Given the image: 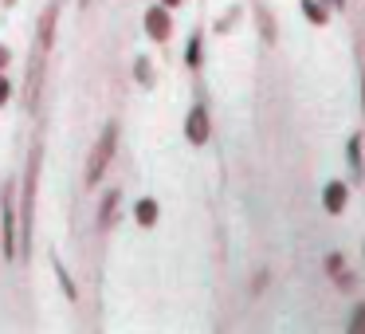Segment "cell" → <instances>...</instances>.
Wrapping results in <instances>:
<instances>
[{
    "label": "cell",
    "instance_id": "cell-1",
    "mask_svg": "<svg viewBox=\"0 0 365 334\" xmlns=\"http://www.w3.org/2000/svg\"><path fill=\"white\" fill-rule=\"evenodd\" d=\"M114 150H118V122H106V130L98 134L95 150H91V161H87V177H83L87 189H95V185L103 181V173H106V166H110Z\"/></svg>",
    "mask_w": 365,
    "mask_h": 334
},
{
    "label": "cell",
    "instance_id": "cell-2",
    "mask_svg": "<svg viewBox=\"0 0 365 334\" xmlns=\"http://www.w3.org/2000/svg\"><path fill=\"white\" fill-rule=\"evenodd\" d=\"M185 138H189L192 146H205L208 138H212V122H208V106L197 103L189 114H185Z\"/></svg>",
    "mask_w": 365,
    "mask_h": 334
},
{
    "label": "cell",
    "instance_id": "cell-3",
    "mask_svg": "<svg viewBox=\"0 0 365 334\" xmlns=\"http://www.w3.org/2000/svg\"><path fill=\"white\" fill-rule=\"evenodd\" d=\"M173 9H165V4H153V9H145V36L158 44H165L169 36H173V16H169Z\"/></svg>",
    "mask_w": 365,
    "mask_h": 334
},
{
    "label": "cell",
    "instance_id": "cell-4",
    "mask_svg": "<svg viewBox=\"0 0 365 334\" xmlns=\"http://www.w3.org/2000/svg\"><path fill=\"white\" fill-rule=\"evenodd\" d=\"M346 205H349V185L346 181H326L322 185V208L330 216H338V213H346Z\"/></svg>",
    "mask_w": 365,
    "mask_h": 334
},
{
    "label": "cell",
    "instance_id": "cell-5",
    "mask_svg": "<svg viewBox=\"0 0 365 334\" xmlns=\"http://www.w3.org/2000/svg\"><path fill=\"white\" fill-rule=\"evenodd\" d=\"M0 224H4V255H16V208H12V189L4 193V216H0Z\"/></svg>",
    "mask_w": 365,
    "mask_h": 334
},
{
    "label": "cell",
    "instance_id": "cell-6",
    "mask_svg": "<svg viewBox=\"0 0 365 334\" xmlns=\"http://www.w3.org/2000/svg\"><path fill=\"white\" fill-rule=\"evenodd\" d=\"M158 216H161V205L153 197H142L134 205V221L142 224V228H153V224H158Z\"/></svg>",
    "mask_w": 365,
    "mask_h": 334
},
{
    "label": "cell",
    "instance_id": "cell-7",
    "mask_svg": "<svg viewBox=\"0 0 365 334\" xmlns=\"http://www.w3.org/2000/svg\"><path fill=\"white\" fill-rule=\"evenodd\" d=\"M299 9H302V16H307L314 28L330 24V4H322V0H299Z\"/></svg>",
    "mask_w": 365,
    "mask_h": 334
},
{
    "label": "cell",
    "instance_id": "cell-8",
    "mask_svg": "<svg viewBox=\"0 0 365 334\" xmlns=\"http://www.w3.org/2000/svg\"><path fill=\"white\" fill-rule=\"evenodd\" d=\"M346 161H349V173H354V181H361L365 161H361V138H357V134H349V142H346Z\"/></svg>",
    "mask_w": 365,
    "mask_h": 334
},
{
    "label": "cell",
    "instance_id": "cell-9",
    "mask_svg": "<svg viewBox=\"0 0 365 334\" xmlns=\"http://www.w3.org/2000/svg\"><path fill=\"white\" fill-rule=\"evenodd\" d=\"M118 201H122V189H110L103 197V208H98V228H110L114 224V213H118Z\"/></svg>",
    "mask_w": 365,
    "mask_h": 334
},
{
    "label": "cell",
    "instance_id": "cell-10",
    "mask_svg": "<svg viewBox=\"0 0 365 334\" xmlns=\"http://www.w3.org/2000/svg\"><path fill=\"white\" fill-rule=\"evenodd\" d=\"M185 64H189L192 71H197V67L205 64V36H200V32H192V36H189V44H185Z\"/></svg>",
    "mask_w": 365,
    "mask_h": 334
},
{
    "label": "cell",
    "instance_id": "cell-11",
    "mask_svg": "<svg viewBox=\"0 0 365 334\" xmlns=\"http://www.w3.org/2000/svg\"><path fill=\"white\" fill-rule=\"evenodd\" d=\"M255 16H259V36L267 44H275L279 40V32H275V16H271L267 9H263V4H255Z\"/></svg>",
    "mask_w": 365,
    "mask_h": 334
},
{
    "label": "cell",
    "instance_id": "cell-12",
    "mask_svg": "<svg viewBox=\"0 0 365 334\" xmlns=\"http://www.w3.org/2000/svg\"><path fill=\"white\" fill-rule=\"evenodd\" d=\"M134 79L142 83L145 91H150L153 83H158V75H153V64H150V59H145V56H138V59H134Z\"/></svg>",
    "mask_w": 365,
    "mask_h": 334
},
{
    "label": "cell",
    "instance_id": "cell-13",
    "mask_svg": "<svg viewBox=\"0 0 365 334\" xmlns=\"http://www.w3.org/2000/svg\"><path fill=\"white\" fill-rule=\"evenodd\" d=\"M56 279H59V287H63V295L67 299H79V291H75V283H71V275H67V268L56 260Z\"/></svg>",
    "mask_w": 365,
    "mask_h": 334
},
{
    "label": "cell",
    "instance_id": "cell-14",
    "mask_svg": "<svg viewBox=\"0 0 365 334\" xmlns=\"http://www.w3.org/2000/svg\"><path fill=\"white\" fill-rule=\"evenodd\" d=\"M236 24H240V9H228L220 20H216V32H232Z\"/></svg>",
    "mask_w": 365,
    "mask_h": 334
},
{
    "label": "cell",
    "instance_id": "cell-15",
    "mask_svg": "<svg viewBox=\"0 0 365 334\" xmlns=\"http://www.w3.org/2000/svg\"><path fill=\"white\" fill-rule=\"evenodd\" d=\"M349 330H354V334H361V330H365V299L357 303L354 315H349Z\"/></svg>",
    "mask_w": 365,
    "mask_h": 334
},
{
    "label": "cell",
    "instance_id": "cell-16",
    "mask_svg": "<svg viewBox=\"0 0 365 334\" xmlns=\"http://www.w3.org/2000/svg\"><path fill=\"white\" fill-rule=\"evenodd\" d=\"M326 271H330V279L338 275V271H346V260H341V252H330V255H326Z\"/></svg>",
    "mask_w": 365,
    "mask_h": 334
},
{
    "label": "cell",
    "instance_id": "cell-17",
    "mask_svg": "<svg viewBox=\"0 0 365 334\" xmlns=\"http://www.w3.org/2000/svg\"><path fill=\"white\" fill-rule=\"evenodd\" d=\"M9 98H12V83L4 79V75H0V106L9 103Z\"/></svg>",
    "mask_w": 365,
    "mask_h": 334
},
{
    "label": "cell",
    "instance_id": "cell-18",
    "mask_svg": "<svg viewBox=\"0 0 365 334\" xmlns=\"http://www.w3.org/2000/svg\"><path fill=\"white\" fill-rule=\"evenodd\" d=\"M9 59H12V56H9V48H4V44H0V71H4V67H9Z\"/></svg>",
    "mask_w": 365,
    "mask_h": 334
},
{
    "label": "cell",
    "instance_id": "cell-19",
    "mask_svg": "<svg viewBox=\"0 0 365 334\" xmlns=\"http://www.w3.org/2000/svg\"><path fill=\"white\" fill-rule=\"evenodd\" d=\"M322 4H330V9H346V0H322Z\"/></svg>",
    "mask_w": 365,
    "mask_h": 334
},
{
    "label": "cell",
    "instance_id": "cell-20",
    "mask_svg": "<svg viewBox=\"0 0 365 334\" xmlns=\"http://www.w3.org/2000/svg\"><path fill=\"white\" fill-rule=\"evenodd\" d=\"M161 4H165V9H181V0H161Z\"/></svg>",
    "mask_w": 365,
    "mask_h": 334
},
{
    "label": "cell",
    "instance_id": "cell-21",
    "mask_svg": "<svg viewBox=\"0 0 365 334\" xmlns=\"http://www.w3.org/2000/svg\"><path fill=\"white\" fill-rule=\"evenodd\" d=\"M361 114H365V75H361Z\"/></svg>",
    "mask_w": 365,
    "mask_h": 334
},
{
    "label": "cell",
    "instance_id": "cell-22",
    "mask_svg": "<svg viewBox=\"0 0 365 334\" xmlns=\"http://www.w3.org/2000/svg\"><path fill=\"white\" fill-rule=\"evenodd\" d=\"M79 4H87V0H79Z\"/></svg>",
    "mask_w": 365,
    "mask_h": 334
}]
</instances>
